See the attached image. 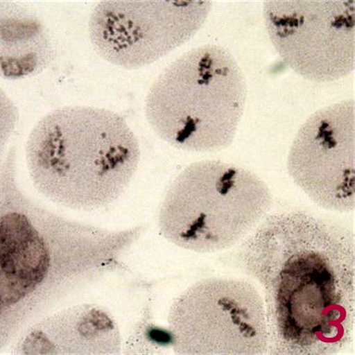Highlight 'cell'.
I'll return each mask as SVG.
<instances>
[{"mask_svg":"<svg viewBox=\"0 0 355 355\" xmlns=\"http://www.w3.org/2000/svg\"><path fill=\"white\" fill-rule=\"evenodd\" d=\"M239 258L263 287L273 354H336L350 345L355 322L350 231L304 211L272 215Z\"/></svg>","mask_w":355,"mask_h":355,"instance_id":"1","label":"cell"},{"mask_svg":"<svg viewBox=\"0 0 355 355\" xmlns=\"http://www.w3.org/2000/svg\"><path fill=\"white\" fill-rule=\"evenodd\" d=\"M11 148L0 187V345L20 336L69 297L116 270L144 232L110 230L61 216L17 182Z\"/></svg>","mask_w":355,"mask_h":355,"instance_id":"2","label":"cell"},{"mask_svg":"<svg viewBox=\"0 0 355 355\" xmlns=\"http://www.w3.org/2000/svg\"><path fill=\"white\" fill-rule=\"evenodd\" d=\"M138 139L112 110L66 106L37 122L26 145L35 189L76 211L112 205L125 193L141 161Z\"/></svg>","mask_w":355,"mask_h":355,"instance_id":"3","label":"cell"},{"mask_svg":"<svg viewBox=\"0 0 355 355\" xmlns=\"http://www.w3.org/2000/svg\"><path fill=\"white\" fill-rule=\"evenodd\" d=\"M243 69L228 49L205 45L170 64L150 87L145 116L163 141L215 153L231 146L247 100Z\"/></svg>","mask_w":355,"mask_h":355,"instance_id":"4","label":"cell"},{"mask_svg":"<svg viewBox=\"0 0 355 355\" xmlns=\"http://www.w3.org/2000/svg\"><path fill=\"white\" fill-rule=\"evenodd\" d=\"M272 203L269 187L252 171L220 161L194 162L166 193L159 229L180 248L219 252L247 236Z\"/></svg>","mask_w":355,"mask_h":355,"instance_id":"5","label":"cell"},{"mask_svg":"<svg viewBox=\"0 0 355 355\" xmlns=\"http://www.w3.org/2000/svg\"><path fill=\"white\" fill-rule=\"evenodd\" d=\"M168 322L176 354L258 355L269 346L263 300L245 281L197 282L171 305Z\"/></svg>","mask_w":355,"mask_h":355,"instance_id":"6","label":"cell"},{"mask_svg":"<svg viewBox=\"0 0 355 355\" xmlns=\"http://www.w3.org/2000/svg\"><path fill=\"white\" fill-rule=\"evenodd\" d=\"M211 8V1H101L90 14V42L107 62L141 68L189 42Z\"/></svg>","mask_w":355,"mask_h":355,"instance_id":"7","label":"cell"},{"mask_svg":"<svg viewBox=\"0 0 355 355\" xmlns=\"http://www.w3.org/2000/svg\"><path fill=\"white\" fill-rule=\"evenodd\" d=\"M266 27L297 74L333 83L355 69V1H266Z\"/></svg>","mask_w":355,"mask_h":355,"instance_id":"8","label":"cell"},{"mask_svg":"<svg viewBox=\"0 0 355 355\" xmlns=\"http://www.w3.org/2000/svg\"><path fill=\"white\" fill-rule=\"evenodd\" d=\"M354 98L317 110L300 129L288 157L293 182L319 205L346 212L355 207Z\"/></svg>","mask_w":355,"mask_h":355,"instance_id":"9","label":"cell"},{"mask_svg":"<svg viewBox=\"0 0 355 355\" xmlns=\"http://www.w3.org/2000/svg\"><path fill=\"white\" fill-rule=\"evenodd\" d=\"M121 337L112 314L96 304H80L46 315L28 326L13 354H119Z\"/></svg>","mask_w":355,"mask_h":355,"instance_id":"10","label":"cell"},{"mask_svg":"<svg viewBox=\"0 0 355 355\" xmlns=\"http://www.w3.org/2000/svg\"><path fill=\"white\" fill-rule=\"evenodd\" d=\"M0 67L6 80L33 77L53 62L57 48L44 23L15 2H1Z\"/></svg>","mask_w":355,"mask_h":355,"instance_id":"11","label":"cell"}]
</instances>
